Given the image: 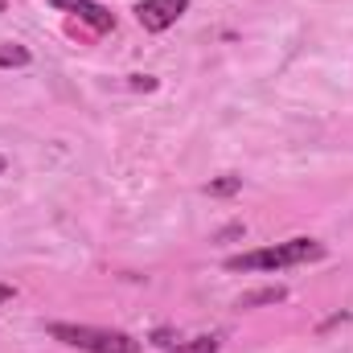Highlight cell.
Returning <instances> with one entry per match:
<instances>
[{"label":"cell","mask_w":353,"mask_h":353,"mask_svg":"<svg viewBox=\"0 0 353 353\" xmlns=\"http://www.w3.org/2000/svg\"><path fill=\"white\" fill-rule=\"evenodd\" d=\"M329 251L316 239H288L275 247H255L243 255H230L226 271H283V267H304V263H321Z\"/></svg>","instance_id":"cell-1"},{"label":"cell","mask_w":353,"mask_h":353,"mask_svg":"<svg viewBox=\"0 0 353 353\" xmlns=\"http://www.w3.org/2000/svg\"><path fill=\"white\" fill-rule=\"evenodd\" d=\"M54 341L70 345L79 353H140V341L123 329H99V325H70V321H54L46 329Z\"/></svg>","instance_id":"cell-2"},{"label":"cell","mask_w":353,"mask_h":353,"mask_svg":"<svg viewBox=\"0 0 353 353\" xmlns=\"http://www.w3.org/2000/svg\"><path fill=\"white\" fill-rule=\"evenodd\" d=\"M185 8H189V0H140L136 4V21L148 33H165L185 17Z\"/></svg>","instance_id":"cell-3"},{"label":"cell","mask_w":353,"mask_h":353,"mask_svg":"<svg viewBox=\"0 0 353 353\" xmlns=\"http://www.w3.org/2000/svg\"><path fill=\"white\" fill-rule=\"evenodd\" d=\"M54 8H62V12H70V17H79L83 25H90L94 33H107V29H115V12H107L103 4H94V0H50Z\"/></svg>","instance_id":"cell-4"},{"label":"cell","mask_w":353,"mask_h":353,"mask_svg":"<svg viewBox=\"0 0 353 353\" xmlns=\"http://www.w3.org/2000/svg\"><path fill=\"white\" fill-rule=\"evenodd\" d=\"M222 341L218 337H189V341H173L165 353H218Z\"/></svg>","instance_id":"cell-5"},{"label":"cell","mask_w":353,"mask_h":353,"mask_svg":"<svg viewBox=\"0 0 353 353\" xmlns=\"http://www.w3.org/2000/svg\"><path fill=\"white\" fill-rule=\"evenodd\" d=\"M288 292L283 288H259V292H247V296H239V308H259V304H279Z\"/></svg>","instance_id":"cell-6"},{"label":"cell","mask_w":353,"mask_h":353,"mask_svg":"<svg viewBox=\"0 0 353 353\" xmlns=\"http://www.w3.org/2000/svg\"><path fill=\"white\" fill-rule=\"evenodd\" d=\"M33 62V54L25 50V46H17V41H0V66H29Z\"/></svg>","instance_id":"cell-7"},{"label":"cell","mask_w":353,"mask_h":353,"mask_svg":"<svg viewBox=\"0 0 353 353\" xmlns=\"http://www.w3.org/2000/svg\"><path fill=\"white\" fill-rule=\"evenodd\" d=\"M243 189V181L239 176H222V181H210V193L214 197H230V193H239Z\"/></svg>","instance_id":"cell-8"},{"label":"cell","mask_w":353,"mask_h":353,"mask_svg":"<svg viewBox=\"0 0 353 353\" xmlns=\"http://www.w3.org/2000/svg\"><path fill=\"white\" fill-rule=\"evenodd\" d=\"M132 87L136 90H157V79H152V74H132Z\"/></svg>","instance_id":"cell-9"},{"label":"cell","mask_w":353,"mask_h":353,"mask_svg":"<svg viewBox=\"0 0 353 353\" xmlns=\"http://www.w3.org/2000/svg\"><path fill=\"white\" fill-rule=\"evenodd\" d=\"M12 296H17V292H12V288H8V283H0V304H8V300H12Z\"/></svg>","instance_id":"cell-10"},{"label":"cell","mask_w":353,"mask_h":353,"mask_svg":"<svg viewBox=\"0 0 353 353\" xmlns=\"http://www.w3.org/2000/svg\"><path fill=\"white\" fill-rule=\"evenodd\" d=\"M4 8H8V0H0V12H4Z\"/></svg>","instance_id":"cell-11"},{"label":"cell","mask_w":353,"mask_h":353,"mask_svg":"<svg viewBox=\"0 0 353 353\" xmlns=\"http://www.w3.org/2000/svg\"><path fill=\"white\" fill-rule=\"evenodd\" d=\"M0 173H4V157H0Z\"/></svg>","instance_id":"cell-12"}]
</instances>
